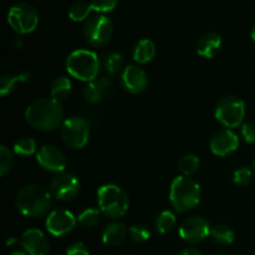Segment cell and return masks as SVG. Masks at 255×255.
<instances>
[{
  "label": "cell",
  "mask_w": 255,
  "mask_h": 255,
  "mask_svg": "<svg viewBox=\"0 0 255 255\" xmlns=\"http://www.w3.org/2000/svg\"><path fill=\"white\" fill-rule=\"evenodd\" d=\"M169 201L178 213L191 211L201 202V186L189 177H177L169 188Z\"/></svg>",
  "instance_id": "3957f363"
},
{
  "label": "cell",
  "mask_w": 255,
  "mask_h": 255,
  "mask_svg": "<svg viewBox=\"0 0 255 255\" xmlns=\"http://www.w3.org/2000/svg\"><path fill=\"white\" fill-rule=\"evenodd\" d=\"M133 56L134 61L138 64L144 65L147 62L152 61L153 57L156 56V45L152 40L142 39L137 41V44L133 47Z\"/></svg>",
  "instance_id": "ffe728a7"
},
{
  "label": "cell",
  "mask_w": 255,
  "mask_h": 255,
  "mask_svg": "<svg viewBox=\"0 0 255 255\" xmlns=\"http://www.w3.org/2000/svg\"><path fill=\"white\" fill-rule=\"evenodd\" d=\"M178 255H203V254L196 248H186L183 249V251L179 252Z\"/></svg>",
  "instance_id": "d590c367"
},
{
  "label": "cell",
  "mask_w": 255,
  "mask_h": 255,
  "mask_svg": "<svg viewBox=\"0 0 255 255\" xmlns=\"http://www.w3.org/2000/svg\"><path fill=\"white\" fill-rule=\"evenodd\" d=\"M222 47V37L217 32H207L197 42V54L204 59H213Z\"/></svg>",
  "instance_id": "e0dca14e"
},
{
  "label": "cell",
  "mask_w": 255,
  "mask_h": 255,
  "mask_svg": "<svg viewBox=\"0 0 255 255\" xmlns=\"http://www.w3.org/2000/svg\"><path fill=\"white\" fill-rule=\"evenodd\" d=\"M122 55L119 52H109L104 59V66L107 74L111 76L119 74L120 70L122 69Z\"/></svg>",
  "instance_id": "83f0119b"
},
{
  "label": "cell",
  "mask_w": 255,
  "mask_h": 255,
  "mask_svg": "<svg viewBox=\"0 0 255 255\" xmlns=\"http://www.w3.org/2000/svg\"><path fill=\"white\" fill-rule=\"evenodd\" d=\"M128 233L132 241L136 242V243H144L151 237V232L143 224H134V226H132L129 228Z\"/></svg>",
  "instance_id": "4dcf8cb0"
},
{
  "label": "cell",
  "mask_w": 255,
  "mask_h": 255,
  "mask_svg": "<svg viewBox=\"0 0 255 255\" xmlns=\"http://www.w3.org/2000/svg\"><path fill=\"white\" fill-rule=\"evenodd\" d=\"M50 191L59 201H71L79 194L80 181L76 176L67 172L56 173L50 182Z\"/></svg>",
  "instance_id": "30bf717a"
},
{
  "label": "cell",
  "mask_w": 255,
  "mask_h": 255,
  "mask_svg": "<svg viewBox=\"0 0 255 255\" xmlns=\"http://www.w3.org/2000/svg\"><path fill=\"white\" fill-rule=\"evenodd\" d=\"M127 236V228L121 222H112L107 224L102 231V242L109 247H116L125 241Z\"/></svg>",
  "instance_id": "ac0fdd59"
},
{
  "label": "cell",
  "mask_w": 255,
  "mask_h": 255,
  "mask_svg": "<svg viewBox=\"0 0 255 255\" xmlns=\"http://www.w3.org/2000/svg\"><path fill=\"white\" fill-rule=\"evenodd\" d=\"M242 137L247 143H254L255 142V124L253 122H247L242 125Z\"/></svg>",
  "instance_id": "836d02e7"
},
{
  "label": "cell",
  "mask_w": 255,
  "mask_h": 255,
  "mask_svg": "<svg viewBox=\"0 0 255 255\" xmlns=\"http://www.w3.org/2000/svg\"><path fill=\"white\" fill-rule=\"evenodd\" d=\"M111 84L106 77L97 79L95 81L89 82L84 89V97L90 104H99L104 99L105 94L110 89Z\"/></svg>",
  "instance_id": "d6986e66"
},
{
  "label": "cell",
  "mask_w": 255,
  "mask_h": 255,
  "mask_svg": "<svg viewBox=\"0 0 255 255\" xmlns=\"http://www.w3.org/2000/svg\"><path fill=\"white\" fill-rule=\"evenodd\" d=\"M212 228L202 217L187 218L179 227V237L188 243H199L211 234Z\"/></svg>",
  "instance_id": "7c38bea8"
},
{
  "label": "cell",
  "mask_w": 255,
  "mask_h": 255,
  "mask_svg": "<svg viewBox=\"0 0 255 255\" xmlns=\"http://www.w3.org/2000/svg\"><path fill=\"white\" fill-rule=\"evenodd\" d=\"M66 69L70 76L89 84L97 80L100 74V59L91 50H75L67 56Z\"/></svg>",
  "instance_id": "277c9868"
},
{
  "label": "cell",
  "mask_w": 255,
  "mask_h": 255,
  "mask_svg": "<svg viewBox=\"0 0 255 255\" xmlns=\"http://www.w3.org/2000/svg\"><path fill=\"white\" fill-rule=\"evenodd\" d=\"M30 72L27 71H20L17 74H11V75H4L0 80V95L1 96H6L10 92L14 91V89L16 87V85L22 84V82H26L30 79Z\"/></svg>",
  "instance_id": "44dd1931"
},
{
  "label": "cell",
  "mask_w": 255,
  "mask_h": 255,
  "mask_svg": "<svg viewBox=\"0 0 255 255\" xmlns=\"http://www.w3.org/2000/svg\"><path fill=\"white\" fill-rule=\"evenodd\" d=\"M14 152L17 156H31L36 152V141L31 137H22L14 143Z\"/></svg>",
  "instance_id": "4316f807"
},
{
  "label": "cell",
  "mask_w": 255,
  "mask_h": 255,
  "mask_svg": "<svg viewBox=\"0 0 255 255\" xmlns=\"http://www.w3.org/2000/svg\"><path fill=\"white\" fill-rule=\"evenodd\" d=\"M65 255H90V252L84 243L76 242L67 247Z\"/></svg>",
  "instance_id": "e575fe53"
},
{
  "label": "cell",
  "mask_w": 255,
  "mask_h": 255,
  "mask_svg": "<svg viewBox=\"0 0 255 255\" xmlns=\"http://www.w3.org/2000/svg\"><path fill=\"white\" fill-rule=\"evenodd\" d=\"M239 146V137L232 129H222L218 131L209 142V148L212 153L219 157H226L237 151Z\"/></svg>",
  "instance_id": "5bb4252c"
},
{
  "label": "cell",
  "mask_w": 255,
  "mask_h": 255,
  "mask_svg": "<svg viewBox=\"0 0 255 255\" xmlns=\"http://www.w3.org/2000/svg\"><path fill=\"white\" fill-rule=\"evenodd\" d=\"M25 120L32 128L52 131L64 122V109L61 102L52 99H40L27 106Z\"/></svg>",
  "instance_id": "6da1fadb"
},
{
  "label": "cell",
  "mask_w": 255,
  "mask_h": 255,
  "mask_svg": "<svg viewBox=\"0 0 255 255\" xmlns=\"http://www.w3.org/2000/svg\"><path fill=\"white\" fill-rule=\"evenodd\" d=\"M61 137L64 143L72 149H80L89 142L90 122L85 117L72 116L66 119L61 125Z\"/></svg>",
  "instance_id": "8992f818"
},
{
  "label": "cell",
  "mask_w": 255,
  "mask_h": 255,
  "mask_svg": "<svg viewBox=\"0 0 255 255\" xmlns=\"http://www.w3.org/2000/svg\"><path fill=\"white\" fill-rule=\"evenodd\" d=\"M178 166H179V171L183 173V176L189 177L198 171L199 166H201V161H199L198 156H196V154L193 153H188L186 154V156L182 157Z\"/></svg>",
  "instance_id": "d4e9b609"
},
{
  "label": "cell",
  "mask_w": 255,
  "mask_h": 255,
  "mask_svg": "<svg viewBox=\"0 0 255 255\" xmlns=\"http://www.w3.org/2000/svg\"><path fill=\"white\" fill-rule=\"evenodd\" d=\"M233 181L237 186H247L252 181V171L248 167H241L234 172Z\"/></svg>",
  "instance_id": "d6a6232c"
},
{
  "label": "cell",
  "mask_w": 255,
  "mask_h": 255,
  "mask_svg": "<svg viewBox=\"0 0 255 255\" xmlns=\"http://www.w3.org/2000/svg\"><path fill=\"white\" fill-rule=\"evenodd\" d=\"M117 2L119 0H91L90 5L97 12H109L116 7Z\"/></svg>",
  "instance_id": "1f68e13d"
},
{
  "label": "cell",
  "mask_w": 255,
  "mask_h": 255,
  "mask_svg": "<svg viewBox=\"0 0 255 255\" xmlns=\"http://www.w3.org/2000/svg\"><path fill=\"white\" fill-rule=\"evenodd\" d=\"M214 116L227 128H236L243 124L246 104L237 96H226L217 104Z\"/></svg>",
  "instance_id": "52a82bcc"
},
{
  "label": "cell",
  "mask_w": 255,
  "mask_h": 255,
  "mask_svg": "<svg viewBox=\"0 0 255 255\" xmlns=\"http://www.w3.org/2000/svg\"><path fill=\"white\" fill-rule=\"evenodd\" d=\"M254 169H255V162H254Z\"/></svg>",
  "instance_id": "ab89813d"
},
{
  "label": "cell",
  "mask_w": 255,
  "mask_h": 255,
  "mask_svg": "<svg viewBox=\"0 0 255 255\" xmlns=\"http://www.w3.org/2000/svg\"><path fill=\"white\" fill-rule=\"evenodd\" d=\"M15 204L17 211L25 217L37 218L49 212L51 207V194L40 184H29L17 193Z\"/></svg>",
  "instance_id": "7a4b0ae2"
},
{
  "label": "cell",
  "mask_w": 255,
  "mask_h": 255,
  "mask_svg": "<svg viewBox=\"0 0 255 255\" xmlns=\"http://www.w3.org/2000/svg\"><path fill=\"white\" fill-rule=\"evenodd\" d=\"M77 221L85 228H92L100 221V211L96 208H86L77 217Z\"/></svg>",
  "instance_id": "f1b7e54d"
},
{
  "label": "cell",
  "mask_w": 255,
  "mask_h": 255,
  "mask_svg": "<svg viewBox=\"0 0 255 255\" xmlns=\"http://www.w3.org/2000/svg\"><path fill=\"white\" fill-rule=\"evenodd\" d=\"M71 81L69 77L66 76H59L51 82L50 86V94H51V99L57 102H61L66 99L71 92Z\"/></svg>",
  "instance_id": "7402d4cb"
},
{
  "label": "cell",
  "mask_w": 255,
  "mask_h": 255,
  "mask_svg": "<svg viewBox=\"0 0 255 255\" xmlns=\"http://www.w3.org/2000/svg\"><path fill=\"white\" fill-rule=\"evenodd\" d=\"M15 242H16V239H15V238H10L9 241H7V246H12V244H14Z\"/></svg>",
  "instance_id": "8d00e7d4"
},
{
  "label": "cell",
  "mask_w": 255,
  "mask_h": 255,
  "mask_svg": "<svg viewBox=\"0 0 255 255\" xmlns=\"http://www.w3.org/2000/svg\"><path fill=\"white\" fill-rule=\"evenodd\" d=\"M121 84L122 87L129 94H141L146 90L148 84V77L144 70L139 66L129 65L125 67L121 72Z\"/></svg>",
  "instance_id": "9a60e30c"
},
{
  "label": "cell",
  "mask_w": 255,
  "mask_h": 255,
  "mask_svg": "<svg viewBox=\"0 0 255 255\" xmlns=\"http://www.w3.org/2000/svg\"><path fill=\"white\" fill-rule=\"evenodd\" d=\"M176 224V214L172 211H163L158 214L154 226H156L157 232H159L161 234H168L173 231Z\"/></svg>",
  "instance_id": "603a6c76"
},
{
  "label": "cell",
  "mask_w": 255,
  "mask_h": 255,
  "mask_svg": "<svg viewBox=\"0 0 255 255\" xmlns=\"http://www.w3.org/2000/svg\"><path fill=\"white\" fill-rule=\"evenodd\" d=\"M14 166V158L6 146L0 147V176H5L11 171Z\"/></svg>",
  "instance_id": "f546056e"
},
{
  "label": "cell",
  "mask_w": 255,
  "mask_h": 255,
  "mask_svg": "<svg viewBox=\"0 0 255 255\" xmlns=\"http://www.w3.org/2000/svg\"><path fill=\"white\" fill-rule=\"evenodd\" d=\"M112 32H114V25H112L111 20L105 15H91L85 21L84 36L90 46H105L111 40Z\"/></svg>",
  "instance_id": "ba28073f"
},
{
  "label": "cell",
  "mask_w": 255,
  "mask_h": 255,
  "mask_svg": "<svg viewBox=\"0 0 255 255\" xmlns=\"http://www.w3.org/2000/svg\"><path fill=\"white\" fill-rule=\"evenodd\" d=\"M7 24L17 34H30L39 24V14L32 5L27 2H17L7 11Z\"/></svg>",
  "instance_id": "9c48e42d"
},
{
  "label": "cell",
  "mask_w": 255,
  "mask_h": 255,
  "mask_svg": "<svg viewBox=\"0 0 255 255\" xmlns=\"http://www.w3.org/2000/svg\"><path fill=\"white\" fill-rule=\"evenodd\" d=\"M36 161L45 171L52 173H61L66 168V157L57 147L45 144L36 153Z\"/></svg>",
  "instance_id": "4fadbf2b"
},
{
  "label": "cell",
  "mask_w": 255,
  "mask_h": 255,
  "mask_svg": "<svg viewBox=\"0 0 255 255\" xmlns=\"http://www.w3.org/2000/svg\"><path fill=\"white\" fill-rule=\"evenodd\" d=\"M97 204L102 213L111 219H117L127 213L129 207L128 196L117 184H104L97 191Z\"/></svg>",
  "instance_id": "5b68a950"
},
{
  "label": "cell",
  "mask_w": 255,
  "mask_h": 255,
  "mask_svg": "<svg viewBox=\"0 0 255 255\" xmlns=\"http://www.w3.org/2000/svg\"><path fill=\"white\" fill-rule=\"evenodd\" d=\"M10 255H27V254L24 253V252H14V253H11Z\"/></svg>",
  "instance_id": "f35d334b"
},
{
  "label": "cell",
  "mask_w": 255,
  "mask_h": 255,
  "mask_svg": "<svg viewBox=\"0 0 255 255\" xmlns=\"http://www.w3.org/2000/svg\"><path fill=\"white\" fill-rule=\"evenodd\" d=\"M211 236L216 243L222 244V246H229V244L233 243L234 238H236L233 229L226 224H218L214 228H212Z\"/></svg>",
  "instance_id": "cb8c5ba5"
},
{
  "label": "cell",
  "mask_w": 255,
  "mask_h": 255,
  "mask_svg": "<svg viewBox=\"0 0 255 255\" xmlns=\"http://www.w3.org/2000/svg\"><path fill=\"white\" fill-rule=\"evenodd\" d=\"M21 246L27 255H47L50 252L49 239L36 228L27 229L22 233Z\"/></svg>",
  "instance_id": "2e32d148"
},
{
  "label": "cell",
  "mask_w": 255,
  "mask_h": 255,
  "mask_svg": "<svg viewBox=\"0 0 255 255\" xmlns=\"http://www.w3.org/2000/svg\"><path fill=\"white\" fill-rule=\"evenodd\" d=\"M251 36H252V39L254 40L255 41V25H254V27L253 29H252V32H251Z\"/></svg>",
  "instance_id": "74e56055"
},
{
  "label": "cell",
  "mask_w": 255,
  "mask_h": 255,
  "mask_svg": "<svg viewBox=\"0 0 255 255\" xmlns=\"http://www.w3.org/2000/svg\"><path fill=\"white\" fill-rule=\"evenodd\" d=\"M47 232L55 237H64L71 233L76 226V218L66 209H55L50 212L45 222Z\"/></svg>",
  "instance_id": "8fae6325"
},
{
  "label": "cell",
  "mask_w": 255,
  "mask_h": 255,
  "mask_svg": "<svg viewBox=\"0 0 255 255\" xmlns=\"http://www.w3.org/2000/svg\"><path fill=\"white\" fill-rule=\"evenodd\" d=\"M91 5L85 1H77L72 4L69 9V17L72 21H84L90 17L91 12Z\"/></svg>",
  "instance_id": "484cf974"
}]
</instances>
